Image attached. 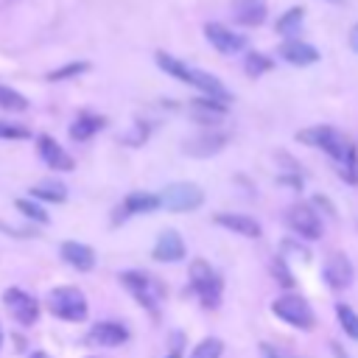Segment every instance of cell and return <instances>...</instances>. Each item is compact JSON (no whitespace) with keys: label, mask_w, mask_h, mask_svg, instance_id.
<instances>
[{"label":"cell","mask_w":358,"mask_h":358,"mask_svg":"<svg viewBox=\"0 0 358 358\" xmlns=\"http://www.w3.org/2000/svg\"><path fill=\"white\" fill-rule=\"evenodd\" d=\"M87 70H90V64H87V62H70V64H64V67L50 70V73H48V81H64V78H76V76H81V73H87Z\"/></svg>","instance_id":"30"},{"label":"cell","mask_w":358,"mask_h":358,"mask_svg":"<svg viewBox=\"0 0 358 358\" xmlns=\"http://www.w3.org/2000/svg\"><path fill=\"white\" fill-rule=\"evenodd\" d=\"M271 271H274V277H277V282H280L282 288H291V285H294V277H291V271L285 268V260H282V257H277V260L271 263Z\"/></svg>","instance_id":"33"},{"label":"cell","mask_w":358,"mask_h":358,"mask_svg":"<svg viewBox=\"0 0 358 358\" xmlns=\"http://www.w3.org/2000/svg\"><path fill=\"white\" fill-rule=\"evenodd\" d=\"M224 145H227V134L204 131V134H196V137L185 140L182 151L190 154V157H213V154H218Z\"/></svg>","instance_id":"18"},{"label":"cell","mask_w":358,"mask_h":358,"mask_svg":"<svg viewBox=\"0 0 358 358\" xmlns=\"http://www.w3.org/2000/svg\"><path fill=\"white\" fill-rule=\"evenodd\" d=\"M87 341L95 347H120L129 341V327L120 322H98L90 327Z\"/></svg>","instance_id":"12"},{"label":"cell","mask_w":358,"mask_h":358,"mask_svg":"<svg viewBox=\"0 0 358 358\" xmlns=\"http://www.w3.org/2000/svg\"><path fill=\"white\" fill-rule=\"evenodd\" d=\"M159 207V199L154 193H145V190H134L123 199V204L117 207V215H115V224L129 218V215H143V213H154Z\"/></svg>","instance_id":"17"},{"label":"cell","mask_w":358,"mask_h":358,"mask_svg":"<svg viewBox=\"0 0 358 358\" xmlns=\"http://www.w3.org/2000/svg\"><path fill=\"white\" fill-rule=\"evenodd\" d=\"M31 358H50V355H48V352H34Z\"/></svg>","instance_id":"39"},{"label":"cell","mask_w":358,"mask_h":358,"mask_svg":"<svg viewBox=\"0 0 358 358\" xmlns=\"http://www.w3.org/2000/svg\"><path fill=\"white\" fill-rule=\"evenodd\" d=\"M31 129H25L22 123H11V120H0V140H28Z\"/></svg>","instance_id":"32"},{"label":"cell","mask_w":358,"mask_h":358,"mask_svg":"<svg viewBox=\"0 0 358 358\" xmlns=\"http://www.w3.org/2000/svg\"><path fill=\"white\" fill-rule=\"evenodd\" d=\"M277 53L282 56V62L294 64V67H308V64H316L319 62V50L308 42H299V39H285Z\"/></svg>","instance_id":"14"},{"label":"cell","mask_w":358,"mask_h":358,"mask_svg":"<svg viewBox=\"0 0 358 358\" xmlns=\"http://www.w3.org/2000/svg\"><path fill=\"white\" fill-rule=\"evenodd\" d=\"M213 224H218L224 229H232V232H238L243 238H260L263 235L260 224L252 215H246V213H215L213 215Z\"/></svg>","instance_id":"15"},{"label":"cell","mask_w":358,"mask_h":358,"mask_svg":"<svg viewBox=\"0 0 358 358\" xmlns=\"http://www.w3.org/2000/svg\"><path fill=\"white\" fill-rule=\"evenodd\" d=\"M3 305L11 313V319L22 327L36 324V319H39V302L22 288H6L3 291Z\"/></svg>","instance_id":"8"},{"label":"cell","mask_w":358,"mask_h":358,"mask_svg":"<svg viewBox=\"0 0 358 358\" xmlns=\"http://www.w3.org/2000/svg\"><path fill=\"white\" fill-rule=\"evenodd\" d=\"M330 350H333V355H336V358H347V355H344V350H341V344H336V341H333V344H330Z\"/></svg>","instance_id":"38"},{"label":"cell","mask_w":358,"mask_h":358,"mask_svg":"<svg viewBox=\"0 0 358 358\" xmlns=\"http://www.w3.org/2000/svg\"><path fill=\"white\" fill-rule=\"evenodd\" d=\"M185 241H182V235L176 232V229H162L159 232V238H157V243H154V260H159V263H179L182 257H185Z\"/></svg>","instance_id":"13"},{"label":"cell","mask_w":358,"mask_h":358,"mask_svg":"<svg viewBox=\"0 0 358 358\" xmlns=\"http://www.w3.org/2000/svg\"><path fill=\"white\" fill-rule=\"evenodd\" d=\"M190 87L201 90L204 98H213V101H221V103H229L232 101V92L213 76V73H204V70H193V78H190Z\"/></svg>","instance_id":"20"},{"label":"cell","mask_w":358,"mask_h":358,"mask_svg":"<svg viewBox=\"0 0 358 358\" xmlns=\"http://www.w3.org/2000/svg\"><path fill=\"white\" fill-rule=\"evenodd\" d=\"M48 310L64 322H84L87 319V296L73 285H59L48 294Z\"/></svg>","instance_id":"3"},{"label":"cell","mask_w":358,"mask_h":358,"mask_svg":"<svg viewBox=\"0 0 358 358\" xmlns=\"http://www.w3.org/2000/svg\"><path fill=\"white\" fill-rule=\"evenodd\" d=\"M120 282L123 288L145 308V310H157L159 302H162V285L148 277L145 271H137V268H129V271H120Z\"/></svg>","instance_id":"4"},{"label":"cell","mask_w":358,"mask_h":358,"mask_svg":"<svg viewBox=\"0 0 358 358\" xmlns=\"http://www.w3.org/2000/svg\"><path fill=\"white\" fill-rule=\"evenodd\" d=\"M274 67V62L266 56V53H257V50H246V59H243V70L249 73V76H263V73H268Z\"/></svg>","instance_id":"27"},{"label":"cell","mask_w":358,"mask_h":358,"mask_svg":"<svg viewBox=\"0 0 358 358\" xmlns=\"http://www.w3.org/2000/svg\"><path fill=\"white\" fill-rule=\"evenodd\" d=\"M171 344H173V347H171V352H168L165 358H182V344H185V336H182V333H173V336H171Z\"/></svg>","instance_id":"35"},{"label":"cell","mask_w":358,"mask_h":358,"mask_svg":"<svg viewBox=\"0 0 358 358\" xmlns=\"http://www.w3.org/2000/svg\"><path fill=\"white\" fill-rule=\"evenodd\" d=\"M271 310H274V316H280L282 322H288L296 330H313V324H316V316H313L308 299L299 296V294H282V296H277L271 302Z\"/></svg>","instance_id":"5"},{"label":"cell","mask_w":358,"mask_h":358,"mask_svg":"<svg viewBox=\"0 0 358 358\" xmlns=\"http://www.w3.org/2000/svg\"><path fill=\"white\" fill-rule=\"evenodd\" d=\"M154 59H157V64H159L168 76H173V78H179V81L190 84V78H193V67H187L185 62H179L176 56H171V53H165V50H159Z\"/></svg>","instance_id":"25"},{"label":"cell","mask_w":358,"mask_h":358,"mask_svg":"<svg viewBox=\"0 0 358 358\" xmlns=\"http://www.w3.org/2000/svg\"><path fill=\"white\" fill-rule=\"evenodd\" d=\"M103 126H106V120H103L101 115L81 112V115H78V117L70 123V137H73L76 143H84V140H90L92 134H98Z\"/></svg>","instance_id":"21"},{"label":"cell","mask_w":358,"mask_h":358,"mask_svg":"<svg viewBox=\"0 0 358 358\" xmlns=\"http://www.w3.org/2000/svg\"><path fill=\"white\" fill-rule=\"evenodd\" d=\"M336 313H338V324H341V330H344L350 338L358 341V313H355L350 305H338Z\"/></svg>","instance_id":"29"},{"label":"cell","mask_w":358,"mask_h":358,"mask_svg":"<svg viewBox=\"0 0 358 358\" xmlns=\"http://www.w3.org/2000/svg\"><path fill=\"white\" fill-rule=\"evenodd\" d=\"M190 115H193L196 120H201V123H215L218 117L227 115V103L213 101V98H196V101L190 103Z\"/></svg>","instance_id":"22"},{"label":"cell","mask_w":358,"mask_h":358,"mask_svg":"<svg viewBox=\"0 0 358 358\" xmlns=\"http://www.w3.org/2000/svg\"><path fill=\"white\" fill-rule=\"evenodd\" d=\"M260 358H294L288 350H282V347H277V344H268V341H263L260 344Z\"/></svg>","instance_id":"34"},{"label":"cell","mask_w":358,"mask_h":358,"mask_svg":"<svg viewBox=\"0 0 358 358\" xmlns=\"http://www.w3.org/2000/svg\"><path fill=\"white\" fill-rule=\"evenodd\" d=\"M157 199H159V207H165L171 213H190L204 204V190L193 182H173Z\"/></svg>","instance_id":"6"},{"label":"cell","mask_w":358,"mask_h":358,"mask_svg":"<svg viewBox=\"0 0 358 358\" xmlns=\"http://www.w3.org/2000/svg\"><path fill=\"white\" fill-rule=\"evenodd\" d=\"M302 20H305V8H302V6H294V8H288V11L274 22V31H277L280 36H285V39H296V34H299V28H302Z\"/></svg>","instance_id":"23"},{"label":"cell","mask_w":358,"mask_h":358,"mask_svg":"<svg viewBox=\"0 0 358 358\" xmlns=\"http://www.w3.org/2000/svg\"><path fill=\"white\" fill-rule=\"evenodd\" d=\"M14 204H17V210H20L25 218H31V221H36V224H48V221H50V215L45 213V207L36 204L34 199H17Z\"/></svg>","instance_id":"28"},{"label":"cell","mask_w":358,"mask_h":358,"mask_svg":"<svg viewBox=\"0 0 358 358\" xmlns=\"http://www.w3.org/2000/svg\"><path fill=\"white\" fill-rule=\"evenodd\" d=\"M0 109H6V112H25L28 109V98L22 92L11 90V87L0 84Z\"/></svg>","instance_id":"26"},{"label":"cell","mask_w":358,"mask_h":358,"mask_svg":"<svg viewBox=\"0 0 358 358\" xmlns=\"http://www.w3.org/2000/svg\"><path fill=\"white\" fill-rule=\"evenodd\" d=\"M296 140L305 143V145L322 148L324 154H330L333 162H336V168H338V173H341L347 182H358V151H355V145H352L347 137H341L336 129H330V126L302 129V131L296 134Z\"/></svg>","instance_id":"1"},{"label":"cell","mask_w":358,"mask_h":358,"mask_svg":"<svg viewBox=\"0 0 358 358\" xmlns=\"http://www.w3.org/2000/svg\"><path fill=\"white\" fill-rule=\"evenodd\" d=\"M31 199H39V201H53V204H62L67 199V187L56 179H45L39 185L31 187Z\"/></svg>","instance_id":"24"},{"label":"cell","mask_w":358,"mask_h":358,"mask_svg":"<svg viewBox=\"0 0 358 358\" xmlns=\"http://www.w3.org/2000/svg\"><path fill=\"white\" fill-rule=\"evenodd\" d=\"M187 277H190V288L196 291L199 302L204 308H218L221 302V294H224V280L221 274L207 263V260H193L190 268H187Z\"/></svg>","instance_id":"2"},{"label":"cell","mask_w":358,"mask_h":358,"mask_svg":"<svg viewBox=\"0 0 358 358\" xmlns=\"http://www.w3.org/2000/svg\"><path fill=\"white\" fill-rule=\"evenodd\" d=\"M322 274H324V282H327L330 288H336V291L350 288V285H352V277H355L352 263H350V257H347L344 252L330 255L327 263H324V271H322Z\"/></svg>","instance_id":"10"},{"label":"cell","mask_w":358,"mask_h":358,"mask_svg":"<svg viewBox=\"0 0 358 358\" xmlns=\"http://www.w3.org/2000/svg\"><path fill=\"white\" fill-rule=\"evenodd\" d=\"M36 151H39L42 162H45L48 168H53V171H73V168H76L73 157H70L50 134H39V137H36Z\"/></svg>","instance_id":"11"},{"label":"cell","mask_w":358,"mask_h":358,"mask_svg":"<svg viewBox=\"0 0 358 358\" xmlns=\"http://www.w3.org/2000/svg\"><path fill=\"white\" fill-rule=\"evenodd\" d=\"M232 6V20L238 25H246V28H255L260 22H266V0H229Z\"/></svg>","instance_id":"16"},{"label":"cell","mask_w":358,"mask_h":358,"mask_svg":"<svg viewBox=\"0 0 358 358\" xmlns=\"http://www.w3.org/2000/svg\"><path fill=\"white\" fill-rule=\"evenodd\" d=\"M282 252H288V255L294 252V255H299V260H308V252H305V249H299V246H296V243H291V241H285V243H282Z\"/></svg>","instance_id":"36"},{"label":"cell","mask_w":358,"mask_h":358,"mask_svg":"<svg viewBox=\"0 0 358 358\" xmlns=\"http://www.w3.org/2000/svg\"><path fill=\"white\" fill-rule=\"evenodd\" d=\"M285 221H288V227H291L299 238H305V241H319V238L324 235V224H322V218H319V213H316L313 204L299 201V204L288 207Z\"/></svg>","instance_id":"7"},{"label":"cell","mask_w":358,"mask_h":358,"mask_svg":"<svg viewBox=\"0 0 358 358\" xmlns=\"http://www.w3.org/2000/svg\"><path fill=\"white\" fill-rule=\"evenodd\" d=\"M221 352H224V341L210 336V338H204V341L196 344V350H193L190 358H221Z\"/></svg>","instance_id":"31"},{"label":"cell","mask_w":358,"mask_h":358,"mask_svg":"<svg viewBox=\"0 0 358 358\" xmlns=\"http://www.w3.org/2000/svg\"><path fill=\"white\" fill-rule=\"evenodd\" d=\"M350 48L358 53V25H352V31H350Z\"/></svg>","instance_id":"37"},{"label":"cell","mask_w":358,"mask_h":358,"mask_svg":"<svg viewBox=\"0 0 358 358\" xmlns=\"http://www.w3.org/2000/svg\"><path fill=\"white\" fill-rule=\"evenodd\" d=\"M62 260L67 266H73L76 271H92L95 268V252L87 243L78 241H64L62 243Z\"/></svg>","instance_id":"19"},{"label":"cell","mask_w":358,"mask_h":358,"mask_svg":"<svg viewBox=\"0 0 358 358\" xmlns=\"http://www.w3.org/2000/svg\"><path fill=\"white\" fill-rule=\"evenodd\" d=\"M204 36H207V42H210L218 53H224V56H232V53L246 50V36H243V34H235V31L227 28L224 22H207V25H204Z\"/></svg>","instance_id":"9"}]
</instances>
